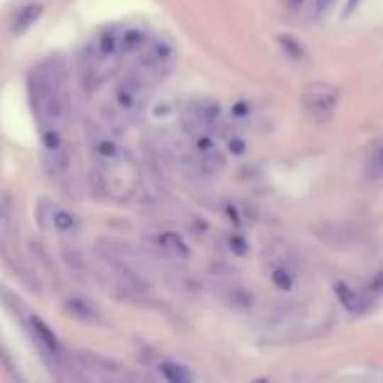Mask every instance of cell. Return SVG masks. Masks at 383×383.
<instances>
[{"label": "cell", "mask_w": 383, "mask_h": 383, "mask_svg": "<svg viewBox=\"0 0 383 383\" xmlns=\"http://www.w3.org/2000/svg\"><path fill=\"white\" fill-rule=\"evenodd\" d=\"M63 63L59 59H48L30 74L27 85H30V96L38 110L45 106L50 96L63 90Z\"/></svg>", "instance_id": "6da1fadb"}, {"label": "cell", "mask_w": 383, "mask_h": 383, "mask_svg": "<svg viewBox=\"0 0 383 383\" xmlns=\"http://www.w3.org/2000/svg\"><path fill=\"white\" fill-rule=\"evenodd\" d=\"M338 104V90L332 88L328 83H314L309 85L303 94V108L309 115V119H314L318 123L328 121Z\"/></svg>", "instance_id": "7a4b0ae2"}, {"label": "cell", "mask_w": 383, "mask_h": 383, "mask_svg": "<svg viewBox=\"0 0 383 383\" xmlns=\"http://www.w3.org/2000/svg\"><path fill=\"white\" fill-rule=\"evenodd\" d=\"M173 56H175V50L170 48L166 40H152L146 54L139 59L137 72L141 74V79H144V74H148V77L166 74L168 67L173 65Z\"/></svg>", "instance_id": "3957f363"}, {"label": "cell", "mask_w": 383, "mask_h": 383, "mask_svg": "<svg viewBox=\"0 0 383 383\" xmlns=\"http://www.w3.org/2000/svg\"><path fill=\"white\" fill-rule=\"evenodd\" d=\"M141 92H144V81H141V74L135 70V72H131L119 83V88L115 92V104L121 115H133V112H137L141 104Z\"/></svg>", "instance_id": "277c9868"}, {"label": "cell", "mask_w": 383, "mask_h": 383, "mask_svg": "<svg viewBox=\"0 0 383 383\" xmlns=\"http://www.w3.org/2000/svg\"><path fill=\"white\" fill-rule=\"evenodd\" d=\"M74 359L79 361V367L83 370H88L92 374H112V372H119V365L110 359H104L99 357V354H92V352H77Z\"/></svg>", "instance_id": "5b68a950"}, {"label": "cell", "mask_w": 383, "mask_h": 383, "mask_svg": "<svg viewBox=\"0 0 383 383\" xmlns=\"http://www.w3.org/2000/svg\"><path fill=\"white\" fill-rule=\"evenodd\" d=\"M30 325H32V332L36 334V338L40 340V345L43 348H48L52 354H59L61 352V343H59V338H56L54 330L50 328V325L38 318V316H32L30 318Z\"/></svg>", "instance_id": "8992f818"}, {"label": "cell", "mask_w": 383, "mask_h": 383, "mask_svg": "<svg viewBox=\"0 0 383 383\" xmlns=\"http://www.w3.org/2000/svg\"><path fill=\"white\" fill-rule=\"evenodd\" d=\"M40 16H43V7H40V5H25V7L18 11L16 21H13V32H16V34L27 32Z\"/></svg>", "instance_id": "52a82bcc"}, {"label": "cell", "mask_w": 383, "mask_h": 383, "mask_svg": "<svg viewBox=\"0 0 383 383\" xmlns=\"http://www.w3.org/2000/svg\"><path fill=\"white\" fill-rule=\"evenodd\" d=\"M65 311L70 316H74L83 323H94L96 321V311L92 305H88L85 301H81V298H70V301H65Z\"/></svg>", "instance_id": "ba28073f"}, {"label": "cell", "mask_w": 383, "mask_h": 383, "mask_svg": "<svg viewBox=\"0 0 383 383\" xmlns=\"http://www.w3.org/2000/svg\"><path fill=\"white\" fill-rule=\"evenodd\" d=\"M160 372H162V377L168 379L170 383H189V381L193 379V374L187 370V367L179 365V363H170V361H164V363L160 365Z\"/></svg>", "instance_id": "9c48e42d"}, {"label": "cell", "mask_w": 383, "mask_h": 383, "mask_svg": "<svg viewBox=\"0 0 383 383\" xmlns=\"http://www.w3.org/2000/svg\"><path fill=\"white\" fill-rule=\"evenodd\" d=\"M144 43H146V36L139 30H126L121 34V52H135L139 48H144Z\"/></svg>", "instance_id": "30bf717a"}, {"label": "cell", "mask_w": 383, "mask_h": 383, "mask_svg": "<svg viewBox=\"0 0 383 383\" xmlns=\"http://www.w3.org/2000/svg\"><path fill=\"white\" fill-rule=\"evenodd\" d=\"M157 243H160V247L166 249V251H173V253H177V255H184V258L189 255L187 245H184L175 233H164V235H160Z\"/></svg>", "instance_id": "8fae6325"}, {"label": "cell", "mask_w": 383, "mask_h": 383, "mask_svg": "<svg viewBox=\"0 0 383 383\" xmlns=\"http://www.w3.org/2000/svg\"><path fill=\"white\" fill-rule=\"evenodd\" d=\"M334 292H336L338 301L343 303L345 309H350V311H357L359 309V298H357V294H354L348 285H343V282H336Z\"/></svg>", "instance_id": "7c38bea8"}, {"label": "cell", "mask_w": 383, "mask_h": 383, "mask_svg": "<svg viewBox=\"0 0 383 383\" xmlns=\"http://www.w3.org/2000/svg\"><path fill=\"white\" fill-rule=\"evenodd\" d=\"M54 226L61 231H72V229H77V218L70 211H56L54 213Z\"/></svg>", "instance_id": "4fadbf2b"}, {"label": "cell", "mask_w": 383, "mask_h": 383, "mask_svg": "<svg viewBox=\"0 0 383 383\" xmlns=\"http://www.w3.org/2000/svg\"><path fill=\"white\" fill-rule=\"evenodd\" d=\"M43 146H45L48 152H54V150L63 148V139L54 128H45V131H43Z\"/></svg>", "instance_id": "5bb4252c"}, {"label": "cell", "mask_w": 383, "mask_h": 383, "mask_svg": "<svg viewBox=\"0 0 383 383\" xmlns=\"http://www.w3.org/2000/svg\"><path fill=\"white\" fill-rule=\"evenodd\" d=\"M272 280H274V285L282 292H289L294 287V278L289 276V272H285V269H274Z\"/></svg>", "instance_id": "9a60e30c"}, {"label": "cell", "mask_w": 383, "mask_h": 383, "mask_svg": "<svg viewBox=\"0 0 383 383\" xmlns=\"http://www.w3.org/2000/svg\"><path fill=\"white\" fill-rule=\"evenodd\" d=\"M334 5H336V0H314V3H311V18L314 21L325 18Z\"/></svg>", "instance_id": "2e32d148"}, {"label": "cell", "mask_w": 383, "mask_h": 383, "mask_svg": "<svg viewBox=\"0 0 383 383\" xmlns=\"http://www.w3.org/2000/svg\"><path fill=\"white\" fill-rule=\"evenodd\" d=\"M280 45L289 52L292 59H301V56H303L301 45H298V40H294V38H289V36H280Z\"/></svg>", "instance_id": "e0dca14e"}, {"label": "cell", "mask_w": 383, "mask_h": 383, "mask_svg": "<svg viewBox=\"0 0 383 383\" xmlns=\"http://www.w3.org/2000/svg\"><path fill=\"white\" fill-rule=\"evenodd\" d=\"M229 247H231V251L238 253V255H245V253H247V243H245L243 238H238V235L229 238Z\"/></svg>", "instance_id": "ac0fdd59"}, {"label": "cell", "mask_w": 383, "mask_h": 383, "mask_svg": "<svg viewBox=\"0 0 383 383\" xmlns=\"http://www.w3.org/2000/svg\"><path fill=\"white\" fill-rule=\"evenodd\" d=\"M229 148H231V152H235V155H243V152H245V141L231 139V141H229Z\"/></svg>", "instance_id": "d6986e66"}, {"label": "cell", "mask_w": 383, "mask_h": 383, "mask_svg": "<svg viewBox=\"0 0 383 383\" xmlns=\"http://www.w3.org/2000/svg\"><path fill=\"white\" fill-rule=\"evenodd\" d=\"M292 5H294V7H298V5H303V0H292Z\"/></svg>", "instance_id": "ffe728a7"}]
</instances>
